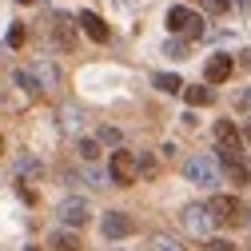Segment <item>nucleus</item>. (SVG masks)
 <instances>
[{"mask_svg":"<svg viewBox=\"0 0 251 251\" xmlns=\"http://www.w3.org/2000/svg\"><path fill=\"white\" fill-rule=\"evenodd\" d=\"M203 251H235V247H231L227 239H207V243H203Z\"/></svg>","mask_w":251,"mask_h":251,"instance_id":"bb28decb","label":"nucleus"},{"mask_svg":"<svg viewBox=\"0 0 251 251\" xmlns=\"http://www.w3.org/2000/svg\"><path fill=\"white\" fill-rule=\"evenodd\" d=\"M56 219H60V224H64L68 231H80L88 219H92V203H88L84 196H68V200H60Z\"/></svg>","mask_w":251,"mask_h":251,"instance_id":"20e7f679","label":"nucleus"},{"mask_svg":"<svg viewBox=\"0 0 251 251\" xmlns=\"http://www.w3.org/2000/svg\"><path fill=\"white\" fill-rule=\"evenodd\" d=\"M136 179H140V172H136V151L116 148L112 160H108V183H116V187H132Z\"/></svg>","mask_w":251,"mask_h":251,"instance_id":"f03ea898","label":"nucleus"},{"mask_svg":"<svg viewBox=\"0 0 251 251\" xmlns=\"http://www.w3.org/2000/svg\"><path fill=\"white\" fill-rule=\"evenodd\" d=\"M183 96H187V104H192V108L215 104V92H211V88H183Z\"/></svg>","mask_w":251,"mask_h":251,"instance_id":"f3484780","label":"nucleus"},{"mask_svg":"<svg viewBox=\"0 0 251 251\" xmlns=\"http://www.w3.org/2000/svg\"><path fill=\"white\" fill-rule=\"evenodd\" d=\"M151 251H183V243L168 231H151Z\"/></svg>","mask_w":251,"mask_h":251,"instance_id":"a211bd4d","label":"nucleus"},{"mask_svg":"<svg viewBox=\"0 0 251 251\" xmlns=\"http://www.w3.org/2000/svg\"><path fill=\"white\" fill-rule=\"evenodd\" d=\"M100 231H104V239H128V235L136 231V219H132L128 211H104Z\"/></svg>","mask_w":251,"mask_h":251,"instance_id":"423d86ee","label":"nucleus"},{"mask_svg":"<svg viewBox=\"0 0 251 251\" xmlns=\"http://www.w3.org/2000/svg\"><path fill=\"white\" fill-rule=\"evenodd\" d=\"M16 176H20V179H28V183H36V179L44 176V164L36 160V155L20 151V155H16Z\"/></svg>","mask_w":251,"mask_h":251,"instance_id":"ddd939ff","label":"nucleus"},{"mask_svg":"<svg viewBox=\"0 0 251 251\" xmlns=\"http://www.w3.org/2000/svg\"><path fill=\"white\" fill-rule=\"evenodd\" d=\"M239 108H243V112H251V88H243V92H239Z\"/></svg>","mask_w":251,"mask_h":251,"instance_id":"c85d7f7f","label":"nucleus"},{"mask_svg":"<svg viewBox=\"0 0 251 251\" xmlns=\"http://www.w3.org/2000/svg\"><path fill=\"white\" fill-rule=\"evenodd\" d=\"M179 224H183V231H187V235H196V239H207V235H211V227H215L203 203H192V207H183Z\"/></svg>","mask_w":251,"mask_h":251,"instance_id":"39448f33","label":"nucleus"},{"mask_svg":"<svg viewBox=\"0 0 251 251\" xmlns=\"http://www.w3.org/2000/svg\"><path fill=\"white\" fill-rule=\"evenodd\" d=\"M151 84L160 88V92H168V96H172V92H183V80H179V76H172V72H160Z\"/></svg>","mask_w":251,"mask_h":251,"instance_id":"6ab92c4d","label":"nucleus"},{"mask_svg":"<svg viewBox=\"0 0 251 251\" xmlns=\"http://www.w3.org/2000/svg\"><path fill=\"white\" fill-rule=\"evenodd\" d=\"M239 64H243V68H251V52H243V60H239Z\"/></svg>","mask_w":251,"mask_h":251,"instance_id":"c756f323","label":"nucleus"},{"mask_svg":"<svg viewBox=\"0 0 251 251\" xmlns=\"http://www.w3.org/2000/svg\"><path fill=\"white\" fill-rule=\"evenodd\" d=\"M203 207H207V215H211V224H219V227H239V224H247V207H243L239 196H211Z\"/></svg>","mask_w":251,"mask_h":251,"instance_id":"f257e3e1","label":"nucleus"},{"mask_svg":"<svg viewBox=\"0 0 251 251\" xmlns=\"http://www.w3.org/2000/svg\"><path fill=\"white\" fill-rule=\"evenodd\" d=\"M52 40H56L60 52H72V48H76V24H72L68 16H56V20H52Z\"/></svg>","mask_w":251,"mask_h":251,"instance_id":"9d476101","label":"nucleus"},{"mask_svg":"<svg viewBox=\"0 0 251 251\" xmlns=\"http://www.w3.org/2000/svg\"><path fill=\"white\" fill-rule=\"evenodd\" d=\"M8 44H12V48L24 44V24H12V28H8Z\"/></svg>","mask_w":251,"mask_h":251,"instance_id":"a878e982","label":"nucleus"},{"mask_svg":"<svg viewBox=\"0 0 251 251\" xmlns=\"http://www.w3.org/2000/svg\"><path fill=\"white\" fill-rule=\"evenodd\" d=\"M219 164H224V172L231 176V183H239V187H247L251 183V168L239 160L235 151H227V148H219Z\"/></svg>","mask_w":251,"mask_h":251,"instance_id":"1a4fd4ad","label":"nucleus"},{"mask_svg":"<svg viewBox=\"0 0 251 251\" xmlns=\"http://www.w3.org/2000/svg\"><path fill=\"white\" fill-rule=\"evenodd\" d=\"M28 251H40V247H28Z\"/></svg>","mask_w":251,"mask_h":251,"instance_id":"72a5a7b5","label":"nucleus"},{"mask_svg":"<svg viewBox=\"0 0 251 251\" xmlns=\"http://www.w3.org/2000/svg\"><path fill=\"white\" fill-rule=\"evenodd\" d=\"M76 151H80V160H84V164H96V160H100V140H80Z\"/></svg>","mask_w":251,"mask_h":251,"instance_id":"aec40b11","label":"nucleus"},{"mask_svg":"<svg viewBox=\"0 0 251 251\" xmlns=\"http://www.w3.org/2000/svg\"><path fill=\"white\" fill-rule=\"evenodd\" d=\"M80 183H88V187H108V176H104L100 168H84V172H80Z\"/></svg>","mask_w":251,"mask_h":251,"instance_id":"4be33fe9","label":"nucleus"},{"mask_svg":"<svg viewBox=\"0 0 251 251\" xmlns=\"http://www.w3.org/2000/svg\"><path fill=\"white\" fill-rule=\"evenodd\" d=\"M200 24H203V20H200L192 8H183V4L168 8V32H187V36H200V32H203Z\"/></svg>","mask_w":251,"mask_h":251,"instance_id":"0eeeda50","label":"nucleus"},{"mask_svg":"<svg viewBox=\"0 0 251 251\" xmlns=\"http://www.w3.org/2000/svg\"><path fill=\"white\" fill-rule=\"evenodd\" d=\"M0 151H4V140H0Z\"/></svg>","mask_w":251,"mask_h":251,"instance_id":"473e14b6","label":"nucleus"},{"mask_svg":"<svg viewBox=\"0 0 251 251\" xmlns=\"http://www.w3.org/2000/svg\"><path fill=\"white\" fill-rule=\"evenodd\" d=\"M243 140H247V144H251V124H247V132H243Z\"/></svg>","mask_w":251,"mask_h":251,"instance_id":"7c9ffc66","label":"nucleus"},{"mask_svg":"<svg viewBox=\"0 0 251 251\" xmlns=\"http://www.w3.org/2000/svg\"><path fill=\"white\" fill-rule=\"evenodd\" d=\"M80 28H84V32L92 36V40H96V44H104L112 32H108V24L96 16V12H80Z\"/></svg>","mask_w":251,"mask_h":251,"instance_id":"4468645a","label":"nucleus"},{"mask_svg":"<svg viewBox=\"0 0 251 251\" xmlns=\"http://www.w3.org/2000/svg\"><path fill=\"white\" fill-rule=\"evenodd\" d=\"M231 72H235V60L231 56H211L207 68H203V80L207 84H224V80H231Z\"/></svg>","mask_w":251,"mask_h":251,"instance_id":"9b49d317","label":"nucleus"},{"mask_svg":"<svg viewBox=\"0 0 251 251\" xmlns=\"http://www.w3.org/2000/svg\"><path fill=\"white\" fill-rule=\"evenodd\" d=\"M247 227H251V211H247Z\"/></svg>","mask_w":251,"mask_h":251,"instance_id":"2f4dec72","label":"nucleus"},{"mask_svg":"<svg viewBox=\"0 0 251 251\" xmlns=\"http://www.w3.org/2000/svg\"><path fill=\"white\" fill-rule=\"evenodd\" d=\"M183 176L187 179H192L196 187H215L219 183V164L211 160V155H187V160H183Z\"/></svg>","mask_w":251,"mask_h":251,"instance_id":"7ed1b4c3","label":"nucleus"},{"mask_svg":"<svg viewBox=\"0 0 251 251\" xmlns=\"http://www.w3.org/2000/svg\"><path fill=\"white\" fill-rule=\"evenodd\" d=\"M28 76L36 80L40 92H52V88H60V80H64V76H60V68L52 64L48 56H36V60H32V68H28Z\"/></svg>","mask_w":251,"mask_h":251,"instance_id":"6e6552de","label":"nucleus"},{"mask_svg":"<svg viewBox=\"0 0 251 251\" xmlns=\"http://www.w3.org/2000/svg\"><path fill=\"white\" fill-rule=\"evenodd\" d=\"M48 251H84L80 243V231H68V227H60L48 235Z\"/></svg>","mask_w":251,"mask_h":251,"instance_id":"f8f14e48","label":"nucleus"},{"mask_svg":"<svg viewBox=\"0 0 251 251\" xmlns=\"http://www.w3.org/2000/svg\"><path fill=\"white\" fill-rule=\"evenodd\" d=\"M60 128L76 136V132L84 128V108H80V104H60Z\"/></svg>","mask_w":251,"mask_h":251,"instance_id":"2eb2a0df","label":"nucleus"},{"mask_svg":"<svg viewBox=\"0 0 251 251\" xmlns=\"http://www.w3.org/2000/svg\"><path fill=\"white\" fill-rule=\"evenodd\" d=\"M215 140H219V148L239 151V132H235V124H231V120H219V124H215Z\"/></svg>","mask_w":251,"mask_h":251,"instance_id":"dca6fc26","label":"nucleus"},{"mask_svg":"<svg viewBox=\"0 0 251 251\" xmlns=\"http://www.w3.org/2000/svg\"><path fill=\"white\" fill-rule=\"evenodd\" d=\"M164 56H172V60H183V56H187V44H183V40H168V44H164Z\"/></svg>","mask_w":251,"mask_h":251,"instance_id":"b1692460","label":"nucleus"},{"mask_svg":"<svg viewBox=\"0 0 251 251\" xmlns=\"http://www.w3.org/2000/svg\"><path fill=\"white\" fill-rule=\"evenodd\" d=\"M12 84H16V88H24V96H40V88H36V80L28 76V72H12Z\"/></svg>","mask_w":251,"mask_h":251,"instance_id":"5701e85b","label":"nucleus"},{"mask_svg":"<svg viewBox=\"0 0 251 251\" xmlns=\"http://www.w3.org/2000/svg\"><path fill=\"white\" fill-rule=\"evenodd\" d=\"M120 140H124V136H120V128H100V144H112V148H116Z\"/></svg>","mask_w":251,"mask_h":251,"instance_id":"393cba45","label":"nucleus"},{"mask_svg":"<svg viewBox=\"0 0 251 251\" xmlns=\"http://www.w3.org/2000/svg\"><path fill=\"white\" fill-rule=\"evenodd\" d=\"M207 8H211V12H227L231 0H207Z\"/></svg>","mask_w":251,"mask_h":251,"instance_id":"cd10ccee","label":"nucleus"},{"mask_svg":"<svg viewBox=\"0 0 251 251\" xmlns=\"http://www.w3.org/2000/svg\"><path fill=\"white\" fill-rule=\"evenodd\" d=\"M136 172H140L144 179H155V176H160V164H155L151 155L144 151V155H136Z\"/></svg>","mask_w":251,"mask_h":251,"instance_id":"412c9836","label":"nucleus"}]
</instances>
